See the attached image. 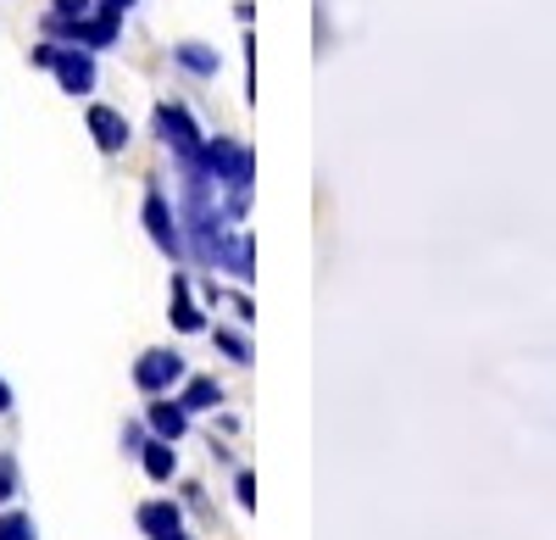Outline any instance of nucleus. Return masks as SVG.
<instances>
[{
  "label": "nucleus",
  "instance_id": "9b49d317",
  "mask_svg": "<svg viewBox=\"0 0 556 540\" xmlns=\"http://www.w3.org/2000/svg\"><path fill=\"white\" fill-rule=\"evenodd\" d=\"M173 324H178L184 335H195V329H201V312H195L190 290H184V279H173Z\"/></svg>",
  "mask_w": 556,
  "mask_h": 540
},
{
  "label": "nucleus",
  "instance_id": "6e6552de",
  "mask_svg": "<svg viewBox=\"0 0 556 540\" xmlns=\"http://www.w3.org/2000/svg\"><path fill=\"white\" fill-rule=\"evenodd\" d=\"M151 429L162 440H178L184 429H190V413H184V401H151Z\"/></svg>",
  "mask_w": 556,
  "mask_h": 540
},
{
  "label": "nucleus",
  "instance_id": "4468645a",
  "mask_svg": "<svg viewBox=\"0 0 556 540\" xmlns=\"http://www.w3.org/2000/svg\"><path fill=\"white\" fill-rule=\"evenodd\" d=\"M12 497H17V457L0 452V507H7Z\"/></svg>",
  "mask_w": 556,
  "mask_h": 540
},
{
  "label": "nucleus",
  "instance_id": "1a4fd4ad",
  "mask_svg": "<svg viewBox=\"0 0 556 540\" xmlns=\"http://www.w3.org/2000/svg\"><path fill=\"white\" fill-rule=\"evenodd\" d=\"M139 463H146V474L151 479H173V468H178V457H173V445L156 435V440H146V452H139Z\"/></svg>",
  "mask_w": 556,
  "mask_h": 540
},
{
  "label": "nucleus",
  "instance_id": "2eb2a0df",
  "mask_svg": "<svg viewBox=\"0 0 556 540\" xmlns=\"http://www.w3.org/2000/svg\"><path fill=\"white\" fill-rule=\"evenodd\" d=\"M101 12V0H51V17H89Z\"/></svg>",
  "mask_w": 556,
  "mask_h": 540
},
{
  "label": "nucleus",
  "instance_id": "7ed1b4c3",
  "mask_svg": "<svg viewBox=\"0 0 556 540\" xmlns=\"http://www.w3.org/2000/svg\"><path fill=\"white\" fill-rule=\"evenodd\" d=\"M56 84L67 96H89V89L101 84V67H96V51H84V45H56V62H51Z\"/></svg>",
  "mask_w": 556,
  "mask_h": 540
},
{
  "label": "nucleus",
  "instance_id": "f03ea898",
  "mask_svg": "<svg viewBox=\"0 0 556 540\" xmlns=\"http://www.w3.org/2000/svg\"><path fill=\"white\" fill-rule=\"evenodd\" d=\"M151 128H156V140L162 146H173V156L184 162V167H201V128H195V117L184 112V106H173V101H162L156 106V117H151Z\"/></svg>",
  "mask_w": 556,
  "mask_h": 540
},
{
  "label": "nucleus",
  "instance_id": "20e7f679",
  "mask_svg": "<svg viewBox=\"0 0 556 540\" xmlns=\"http://www.w3.org/2000/svg\"><path fill=\"white\" fill-rule=\"evenodd\" d=\"M184 379V356L178 351H146L134 363V385L146 390V395H162V390H173Z\"/></svg>",
  "mask_w": 556,
  "mask_h": 540
},
{
  "label": "nucleus",
  "instance_id": "9d476101",
  "mask_svg": "<svg viewBox=\"0 0 556 540\" xmlns=\"http://www.w3.org/2000/svg\"><path fill=\"white\" fill-rule=\"evenodd\" d=\"M173 56H178V67H190V73H201V78L217 73V51H206V45H195V39H184Z\"/></svg>",
  "mask_w": 556,
  "mask_h": 540
},
{
  "label": "nucleus",
  "instance_id": "ddd939ff",
  "mask_svg": "<svg viewBox=\"0 0 556 540\" xmlns=\"http://www.w3.org/2000/svg\"><path fill=\"white\" fill-rule=\"evenodd\" d=\"M0 540H39L28 513H0Z\"/></svg>",
  "mask_w": 556,
  "mask_h": 540
},
{
  "label": "nucleus",
  "instance_id": "f8f14e48",
  "mask_svg": "<svg viewBox=\"0 0 556 540\" xmlns=\"http://www.w3.org/2000/svg\"><path fill=\"white\" fill-rule=\"evenodd\" d=\"M184 413H201V407H217V385L212 379H190V385H184Z\"/></svg>",
  "mask_w": 556,
  "mask_h": 540
},
{
  "label": "nucleus",
  "instance_id": "423d86ee",
  "mask_svg": "<svg viewBox=\"0 0 556 540\" xmlns=\"http://www.w3.org/2000/svg\"><path fill=\"white\" fill-rule=\"evenodd\" d=\"M146 229H151V240L167 251V256H178L184 251V240H178V217H173V206H167V196L151 185V196H146Z\"/></svg>",
  "mask_w": 556,
  "mask_h": 540
},
{
  "label": "nucleus",
  "instance_id": "f3484780",
  "mask_svg": "<svg viewBox=\"0 0 556 540\" xmlns=\"http://www.w3.org/2000/svg\"><path fill=\"white\" fill-rule=\"evenodd\" d=\"M101 7H106V12H117V17H128V12L139 7V0H101Z\"/></svg>",
  "mask_w": 556,
  "mask_h": 540
},
{
  "label": "nucleus",
  "instance_id": "f257e3e1",
  "mask_svg": "<svg viewBox=\"0 0 556 540\" xmlns=\"http://www.w3.org/2000/svg\"><path fill=\"white\" fill-rule=\"evenodd\" d=\"M45 39L56 45H84V51H112V45L123 39V17L117 12H89V17H51L45 12Z\"/></svg>",
  "mask_w": 556,
  "mask_h": 540
},
{
  "label": "nucleus",
  "instance_id": "0eeeda50",
  "mask_svg": "<svg viewBox=\"0 0 556 540\" xmlns=\"http://www.w3.org/2000/svg\"><path fill=\"white\" fill-rule=\"evenodd\" d=\"M201 162H206L217 178H228V185H245V173H251V162H245V151H240L235 140H212V146L201 151Z\"/></svg>",
  "mask_w": 556,
  "mask_h": 540
},
{
  "label": "nucleus",
  "instance_id": "dca6fc26",
  "mask_svg": "<svg viewBox=\"0 0 556 540\" xmlns=\"http://www.w3.org/2000/svg\"><path fill=\"white\" fill-rule=\"evenodd\" d=\"M123 452H128V457L146 452V429H139V424H123Z\"/></svg>",
  "mask_w": 556,
  "mask_h": 540
},
{
  "label": "nucleus",
  "instance_id": "a211bd4d",
  "mask_svg": "<svg viewBox=\"0 0 556 540\" xmlns=\"http://www.w3.org/2000/svg\"><path fill=\"white\" fill-rule=\"evenodd\" d=\"M7 413H12V385L0 379V418H7Z\"/></svg>",
  "mask_w": 556,
  "mask_h": 540
},
{
  "label": "nucleus",
  "instance_id": "39448f33",
  "mask_svg": "<svg viewBox=\"0 0 556 540\" xmlns=\"http://www.w3.org/2000/svg\"><path fill=\"white\" fill-rule=\"evenodd\" d=\"M84 123H89V140H96L106 156L128 151V117H123L117 106H89V112H84Z\"/></svg>",
  "mask_w": 556,
  "mask_h": 540
}]
</instances>
